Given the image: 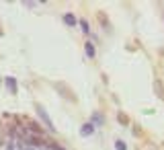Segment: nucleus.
I'll return each instance as SVG.
<instances>
[{
    "label": "nucleus",
    "mask_w": 164,
    "mask_h": 150,
    "mask_svg": "<svg viewBox=\"0 0 164 150\" xmlns=\"http://www.w3.org/2000/svg\"><path fill=\"white\" fill-rule=\"evenodd\" d=\"M35 111H37V115L41 117V121H43V123H45V125H47V128H49L51 132H53L55 128H53V123H51V119H49V115L45 113V109H43L41 105H35Z\"/></svg>",
    "instance_id": "nucleus-1"
},
{
    "label": "nucleus",
    "mask_w": 164,
    "mask_h": 150,
    "mask_svg": "<svg viewBox=\"0 0 164 150\" xmlns=\"http://www.w3.org/2000/svg\"><path fill=\"white\" fill-rule=\"evenodd\" d=\"M119 119H121L123 125H127V123H129V119H127V115H125V113H119Z\"/></svg>",
    "instance_id": "nucleus-6"
},
{
    "label": "nucleus",
    "mask_w": 164,
    "mask_h": 150,
    "mask_svg": "<svg viewBox=\"0 0 164 150\" xmlns=\"http://www.w3.org/2000/svg\"><path fill=\"white\" fill-rule=\"evenodd\" d=\"M64 23H66V25H70V27H72V25H76L74 14H70V12H68V14H64Z\"/></svg>",
    "instance_id": "nucleus-3"
},
{
    "label": "nucleus",
    "mask_w": 164,
    "mask_h": 150,
    "mask_svg": "<svg viewBox=\"0 0 164 150\" xmlns=\"http://www.w3.org/2000/svg\"><path fill=\"white\" fill-rule=\"evenodd\" d=\"M92 121H94V123H103V115H99V113H94V117H92Z\"/></svg>",
    "instance_id": "nucleus-7"
},
{
    "label": "nucleus",
    "mask_w": 164,
    "mask_h": 150,
    "mask_svg": "<svg viewBox=\"0 0 164 150\" xmlns=\"http://www.w3.org/2000/svg\"><path fill=\"white\" fill-rule=\"evenodd\" d=\"M4 82H6V87H8V91H10V93H17V80H14L12 76H6V78H4Z\"/></svg>",
    "instance_id": "nucleus-2"
},
{
    "label": "nucleus",
    "mask_w": 164,
    "mask_h": 150,
    "mask_svg": "<svg viewBox=\"0 0 164 150\" xmlns=\"http://www.w3.org/2000/svg\"><path fill=\"white\" fill-rule=\"evenodd\" d=\"M115 148H117V150H127V148H125V144H123L121 140H117V142H115Z\"/></svg>",
    "instance_id": "nucleus-8"
},
{
    "label": "nucleus",
    "mask_w": 164,
    "mask_h": 150,
    "mask_svg": "<svg viewBox=\"0 0 164 150\" xmlns=\"http://www.w3.org/2000/svg\"><path fill=\"white\" fill-rule=\"evenodd\" d=\"M84 50H86V53H88L90 58L94 56V48H92V43H86V45H84Z\"/></svg>",
    "instance_id": "nucleus-4"
},
{
    "label": "nucleus",
    "mask_w": 164,
    "mask_h": 150,
    "mask_svg": "<svg viewBox=\"0 0 164 150\" xmlns=\"http://www.w3.org/2000/svg\"><path fill=\"white\" fill-rule=\"evenodd\" d=\"M80 25H82V31L88 33V23H86V21H80Z\"/></svg>",
    "instance_id": "nucleus-10"
},
{
    "label": "nucleus",
    "mask_w": 164,
    "mask_h": 150,
    "mask_svg": "<svg viewBox=\"0 0 164 150\" xmlns=\"http://www.w3.org/2000/svg\"><path fill=\"white\" fill-rule=\"evenodd\" d=\"M82 134H92V125L90 123H86V125H82V130H80Z\"/></svg>",
    "instance_id": "nucleus-5"
},
{
    "label": "nucleus",
    "mask_w": 164,
    "mask_h": 150,
    "mask_svg": "<svg viewBox=\"0 0 164 150\" xmlns=\"http://www.w3.org/2000/svg\"><path fill=\"white\" fill-rule=\"evenodd\" d=\"M156 93H158V97H164L162 95V84H160V82H156Z\"/></svg>",
    "instance_id": "nucleus-9"
}]
</instances>
